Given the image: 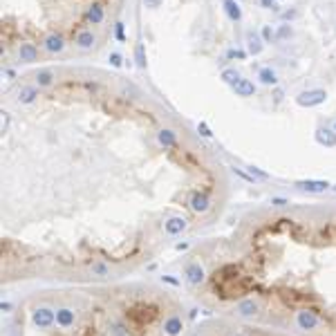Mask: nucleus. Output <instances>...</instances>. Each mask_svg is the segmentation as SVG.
Instances as JSON below:
<instances>
[{
  "label": "nucleus",
  "mask_w": 336,
  "mask_h": 336,
  "mask_svg": "<svg viewBox=\"0 0 336 336\" xmlns=\"http://www.w3.org/2000/svg\"><path fill=\"white\" fill-rule=\"evenodd\" d=\"M186 229H188V222H186V217H182V215H173V217H168V220L164 222V233L171 236V237L182 236Z\"/></svg>",
  "instance_id": "6"
},
{
  "label": "nucleus",
  "mask_w": 336,
  "mask_h": 336,
  "mask_svg": "<svg viewBox=\"0 0 336 336\" xmlns=\"http://www.w3.org/2000/svg\"><path fill=\"white\" fill-rule=\"evenodd\" d=\"M222 9H224L226 18H229L231 22L242 20V7L237 5V0H224V2H222Z\"/></svg>",
  "instance_id": "14"
},
{
  "label": "nucleus",
  "mask_w": 336,
  "mask_h": 336,
  "mask_svg": "<svg viewBox=\"0 0 336 336\" xmlns=\"http://www.w3.org/2000/svg\"><path fill=\"white\" fill-rule=\"evenodd\" d=\"M175 249H177V251H186V249H188V242H177Z\"/></svg>",
  "instance_id": "41"
},
{
  "label": "nucleus",
  "mask_w": 336,
  "mask_h": 336,
  "mask_svg": "<svg viewBox=\"0 0 336 336\" xmlns=\"http://www.w3.org/2000/svg\"><path fill=\"white\" fill-rule=\"evenodd\" d=\"M294 36V29H292V25H278V29H276V40L280 43V40H287V39H292Z\"/></svg>",
  "instance_id": "25"
},
{
  "label": "nucleus",
  "mask_w": 336,
  "mask_h": 336,
  "mask_svg": "<svg viewBox=\"0 0 336 336\" xmlns=\"http://www.w3.org/2000/svg\"><path fill=\"white\" fill-rule=\"evenodd\" d=\"M0 309H2L5 314H9V312H11V303H9V300H2V305H0Z\"/></svg>",
  "instance_id": "40"
},
{
  "label": "nucleus",
  "mask_w": 336,
  "mask_h": 336,
  "mask_svg": "<svg viewBox=\"0 0 336 336\" xmlns=\"http://www.w3.org/2000/svg\"><path fill=\"white\" fill-rule=\"evenodd\" d=\"M5 74H7V77H9V79H14V77H16V72H14V70H5Z\"/></svg>",
  "instance_id": "43"
},
{
  "label": "nucleus",
  "mask_w": 336,
  "mask_h": 336,
  "mask_svg": "<svg viewBox=\"0 0 336 336\" xmlns=\"http://www.w3.org/2000/svg\"><path fill=\"white\" fill-rule=\"evenodd\" d=\"M271 204H276V206H285V204H289L285 198H274L271 199Z\"/></svg>",
  "instance_id": "39"
},
{
  "label": "nucleus",
  "mask_w": 336,
  "mask_h": 336,
  "mask_svg": "<svg viewBox=\"0 0 336 336\" xmlns=\"http://www.w3.org/2000/svg\"><path fill=\"white\" fill-rule=\"evenodd\" d=\"M296 325L303 332H314L320 325V318L312 309H300V312H296Z\"/></svg>",
  "instance_id": "3"
},
{
  "label": "nucleus",
  "mask_w": 336,
  "mask_h": 336,
  "mask_svg": "<svg viewBox=\"0 0 336 336\" xmlns=\"http://www.w3.org/2000/svg\"><path fill=\"white\" fill-rule=\"evenodd\" d=\"M314 139H316V143L325 146V148H334L336 146V130L334 128H316Z\"/></svg>",
  "instance_id": "10"
},
{
  "label": "nucleus",
  "mask_w": 336,
  "mask_h": 336,
  "mask_svg": "<svg viewBox=\"0 0 336 336\" xmlns=\"http://www.w3.org/2000/svg\"><path fill=\"white\" fill-rule=\"evenodd\" d=\"M247 54H249L247 50H240V47H233V50H229V52H226V59H229V61H244V59H247Z\"/></svg>",
  "instance_id": "28"
},
{
  "label": "nucleus",
  "mask_w": 336,
  "mask_h": 336,
  "mask_svg": "<svg viewBox=\"0 0 336 336\" xmlns=\"http://www.w3.org/2000/svg\"><path fill=\"white\" fill-rule=\"evenodd\" d=\"M108 332H110V336H128V327L123 325L121 320H112L108 325Z\"/></svg>",
  "instance_id": "26"
},
{
  "label": "nucleus",
  "mask_w": 336,
  "mask_h": 336,
  "mask_svg": "<svg viewBox=\"0 0 336 336\" xmlns=\"http://www.w3.org/2000/svg\"><path fill=\"white\" fill-rule=\"evenodd\" d=\"M233 92H236V97L249 99V97H254V94H256V83L249 81V79H240V81L233 85Z\"/></svg>",
  "instance_id": "15"
},
{
  "label": "nucleus",
  "mask_w": 336,
  "mask_h": 336,
  "mask_svg": "<svg viewBox=\"0 0 336 336\" xmlns=\"http://www.w3.org/2000/svg\"><path fill=\"white\" fill-rule=\"evenodd\" d=\"M334 191H336V186H334Z\"/></svg>",
  "instance_id": "45"
},
{
  "label": "nucleus",
  "mask_w": 336,
  "mask_h": 336,
  "mask_svg": "<svg viewBox=\"0 0 336 336\" xmlns=\"http://www.w3.org/2000/svg\"><path fill=\"white\" fill-rule=\"evenodd\" d=\"M296 16H298V11H296V9H287V11H282V14H280L282 20H294Z\"/></svg>",
  "instance_id": "35"
},
{
  "label": "nucleus",
  "mask_w": 336,
  "mask_h": 336,
  "mask_svg": "<svg viewBox=\"0 0 336 336\" xmlns=\"http://www.w3.org/2000/svg\"><path fill=\"white\" fill-rule=\"evenodd\" d=\"M274 99H276V103H280V101H282V90H276V92H274Z\"/></svg>",
  "instance_id": "42"
},
{
  "label": "nucleus",
  "mask_w": 336,
  "mask_h": 336,
  "mask_svg": "<svg viewBox=\"0 0 336 336\" xmlns=\"http://www.w3.org/2000/svg\"><path fill=\"white\" fill-rule=\"evenodd\" d=\"M161 2H164V0H143V5L148 7V9H157Z\"/></svg>",
  "instance_id": "37"
},
{
  "label": "nucleus",
  "mask_w": 336,
  "mask_h": 336,
  "mask_svg": "<svg viewBox=\"0 0 336 336\" xmlns=\"http://www.w3.org/2000/svg\"><path fill=\"white\" fill-rule=\"evenodd\" d=\"M90 271H92L94 276H101V278L110 276V267L105 265V262H92V265H90Z\"/></svg>",
  "instance_id": "27"
},
{
  "label": "nucleus",
  "mask_w": 336,
  "mask_h": 336,
  "mask_svg": "<svg viewBox=\"0 0 336 336\" xmlns=\"http://www.w3.org/2000/svg\"><path fill=\"white\" fill-rule=\"evenodd\" d=\"M77 323V312L70 307H61V309H56V325L59 327H72Z\"/></svg>",
  "instance_id": "11"
},
{
  "label": "nucleus",
  "mask_w": 336,
  "mask_h": 336,
  "mask_svg": "<svg viewBox=\"0 0 336 336\" xmlns=\"http://www.w3.org/2000/svg\"><path fill=\"white\" fill-rule=\"evenodd\" d=\"M32 323L39 330H50L56 323V309L52 307H36L32 312Z\"/></svg>",
  "instance_id": "2"
},
{
  "label": "nucleus",
  "mask_w": 336,
  "mask_h": 336,
  "mask_svg": "<svg viewBox=\"0 0 336 336\" xmlns=\"http://www.w3.org/2000/svg\"><path fill=\"white\" fill-rule=\"evenodd\" d=\"M258 81L262 83V85H276V83H278V74H276L274 67H260Z\"/></svg>",
  "instance_id": "21"
},
{
  "label": "nucleus",
  "mask_w": 336,
  "mask_h": 336,
  "mask_svg": "<svg viewBox=\"0 0 336 336\" xmlns=\"http://www.w3.org/2000/svg\"><path fill=\"white\" fill-rule=\"evenodd\" d=\"M220 79L224 83H229V85H236L237 81H240V79H242V74H240V72L236 70V67H224V70H222V74H220Z\"/></svg>",
  "instance_id": "23"
},
{
  "label": "nucleus",
  "mask_w": 336,
  "mask_h": 336,
  "mask_svg": "<svg viewBox=\"0 0 336 336\" xmlns=\"http://www.w3.org/2000/svg\"><path fill=\"white\" fill-rule=\"evenodd\" d=\"M108 63H110L112 67H121L123 65V56L119 54V52H110V56H108Z\"/></svg>",
  "instance_id": "31"
},
{
  "label": "nucleus",
  "mask_w": 336,
  "mask_h": 336,
  "mask_svg": "<svg viewBox=\"0 0 336 336\" xmlns=\"http://www.w3.org/2000/svg\"><path fill=\"white\" fill-rule=\"evenodd\" d=\"M18 59H20L22 63H36L39 61V47L34 43H22L20 47H18Z\"/></svg>",
  "instance_id": "12"
},
{
  "label": "nucleus",
  "mask_w": 336,
  "mask_h": 336,
  "mask_svg": "<svg viewBox=\"0 0 336 336\" xmlns=\"http://www.w3.org/2000/svg\"><path fill=\"white\" fill-rule=\"evenodd\" d=\"M294 186L298 191H305V193H325L332 184L327 179H298Z\"/></svg>",
  "instance_id": "4"
},
{
  "label": "nucleus",
  "mask_w": 336,
  "mask_h": 336,
  "mask_svg": "<svg viewBox=\"0 0 336 336\" xmlns=\"http://www.w3.org/2000/svg\"><path fill=\"white\" fill-rule=\"evenodd\" d=\"M247 173L254 177V179H262V182L269 179V173H265L262 168H258V166H247Z\"/></svg>",
  "instance_id": "29"
},
{
  "label": "nucleus",
  "mask_w": 336,
  "mask_h": 336,
  "mask_svg": "<svg viewBox=\"0 0 336 336\" xmlns=\"http://www.w3.org/2000/svg\"><path fill=\"white\" fill-rule=\"evenodd\" d=\"M262 50H265V40H262V36H260L256 29H249L247 32V52L251 56H258Z\"/></svg>",
  "instance_id": "9"
},
{
  "label": "nucleus",
  "mask_w": 336,
  "mask_h": 336,
  "mask_svg": "<svg viewBox=\"0 0 336 336\" xmlns=\"http://www.w3.org/2000/svg\"><path fill=\"white\" fill-rule=\"evenodd\" d=\"M334 130H336V123H334Z\"/></svg>",
  "instance_id": "44"
},
{
  "label": "nucleus",
  "mask_w": 336,
  "mask_h": 336,
  "mask_svg": "<svg viewBox=\"0 0 336 336\" xmlns=\"http://www.w3.org/2000/svg\"><path fill=\"white\" fill-rule=\"evenodd\" d=\"M52 83H54V72L39 70V74H36V85H39V88H50Z\"/></svg>",
  "instance_id": "24"
},
{
  "label": "nucleus",
  "mask_w": 336,
  "mask_h": 336,
  "mask_svg": "<svg viewBox=\"0 0 336 336\" xmlns=\"http://www.w3.org/2000/svg\"><path fill=\"white\" fill-rule=\"evenodd\" d=\"M63 47H65V40H63V36H59V34H50V36L45 39V50L52 52V54L63 52Z\"/></svg>",
  "instance_id": "20"
},
{
  "label": "nucleus",
  "mask_w": 336,
  "mask_h": 336,
  "mask_svg": "<svg viewBox=\"0 0 336 336\" xmlns=\"http://www.w3.org/2000/svg\"><path fill=\"white\" fill-rule=\"evenodd\" d=\"M74 43L81 47V50H92L94 43H97V36H94L92 29H83V32L77 34V40Z\"/></svg>",
  "instance_id": "18"
},
{
  "label": "nucleus",
  "mask_w": 336,
  "mask_h": 336,
  "mask_svg": "<svg viewBox=\"0 0 336 336\" xmlns=\"http://www.w3.org/2000/svg\"><path fill=\"white\" fill-rule=\"evenodd\" d=\"M258 312H260V303L254 300V298H244V300H240L236 305V314L242 316V318H254V316H258Z\"/></svg>",
  "instance_id": "7"
},
{
  "label": "nucleus",
  "mask_w": 336,
  "mask_h": 336,
  "mask_svg": "<svg viewBox=\"0 0 336 336\" xmlns=\"http://www.w3.org/2000/svg\"><path fill=\"white\" fill-rule=\"evenodd\" d=\"M85 18H88L90 25H101L105 18V11H103V5L101 2H92L88 9V14H85Z\"/></svg>",
  "instance_id": "17"
},
{
  "label": "nucleus",
  "mask_w": 336,
  "mask_h": 336,
  "mask_svg": "<svg viewBox=\"0 0 336 336\" xmlns=\"http://www.w3.org/2000/svg\"><path fill=\"white\" fill-rule=\"evenodd\" d=\"M188 206H191V211L193 213H206V211L211 209V199L206 193H199V191H195L191 198H188Z\"/></svg>",
  "instance_id": "8"
},
{
  "label": "nucleus",
  "mask_w": 336,
  "mask_h": 336,
  "mask_svg": "<svg viewBox=\"0 0 336 336\" xmlns=\"http://www.w3.org/2000/svg\"><path fill=\"white\" fill-rule=\"evenodd\" d=\"M161 282H168V285H179V280L171 278V276H161Z\"/></svg>",
  "instance_id": "38"
},
{
  "label": "nucleus",
  "mask_w": 336,
  "mask_h": 336,
  "mask_svg": "<svg viewBox=\"0 0 336 336\" xmlns=\"http://www.w3.org/2000/svg\"><path fill=\"white\" fill-rule=\"evenodd\" d=\"M36 97H39V85H22V88L18 90V103H22V105L34 103Z\"/></svg>",
  "instance_id": "16"
},
{
  "label": "nucleus",
  "mask_w": 336,
  "mask_h": 336,
  "mask_svg": "<svg viewBox=\"0 0 336 336\" xmlns=\"http://www.w3.org/2000/svg\"><path fill=\"white\" fill-rule=\"evenodd\" d=\"M135 65H137L139 70H146V65H148V59H146V45H143V40H139V43L135 45Z\"/></svg>",
  "instance_id": "22"
},
{
  "label": "nucleus",
  "mask_w": 336,
  "mask_h": 336,
  "mask_svg": "<svg viewBox=\"0 0 336 336\" xmlns=\"http://www.w3.org/2000/svg\"><path fill=\"white\" fill-rule=\"evenodd\" d=\"M115 39L119 40V43L126 40V25H123V22H117L115 25Z\"/></svg>",
  "instance_id": "32"
},
{
  "label": "nucleus",
  "mask_w": 336,
  "mask_h": 336,
  "mask_svg": "<svg viewBox=\"0 0 336 336\" xmlns=\"http://www.w3.org/2000/svg\"><path fill=\"white\" fill-rule=\"evenodd\" d=\"M157 141H159L164 148H173V146H177V133L171 130V128H161L159 133H157Z\"/></svg>",
  "instance_id": "19"
},
{
  "label": "nucleus",
  "mask_w": 336,
  "mask_h": 336,
  "mask_svg": "<svg viewBox=\"0 0 336 336\" xmlns=\"http://www.w3.org/2000/svg\"><path fill=\"white\" fill-rule=\"evenodd\" d=\"M260 5H262V9H271V11H278V9H280L276 0H260Z\"/></svg>",
  "instance_id": "34"
},
{
  "label": "nucleus",
  "mask_w": 336,
  "mask_h": 336,
  "mask_svg": "<svg viewBox=\"0 0 336 336\" xmlns=\"http://www.w3.org/2000/svg\"><path fill=\"white\" fill-rule=\"evenodd\" d=\"M184 276H186V282L193 287H199L204 280H206V271L199 262H188L186 269H184Z\"/></svg>",
  "instance_id": "5"
},
{
  "label": "nucleus",
  "mask_w": 336,
  "mask_h": 336,
  "mask_svg": "<svg viewBox=\"0 0 336 336\" xmlns=\"http://www.w3.org/2000/svg\"><path fill=\"white\" fill-rule=\"evenodd\" d=\"M325 101H327V92L320 88L305 90V92H300L296 97V103L300 105V108H316V105L325 103Z\"/></svg>",
  "instance_id": "1"
},
{
  "label": "nucleus",
  "mask_w": 336,
  "mask_h": 336,
  "mask_svg": "<svg viewBox=\"0 0 336 336\" xmlns=\"http://www.w3.org/2000/svg\"><path fill=\"white\" fill-rule=\"evenodd\" d=\"M161 330H164L166 336H179L184 330V323L179 316H168V318L164 320V325H161Z\"/></svg>",
  "instance_id": "13"
},
{
  "label": "nucleus",
  "mask_w": 336,
  "mask_h": 336,
  "mask_svg": "<svg viewBox=\"0 0 336 336\" xmlns=\"http://www.w3.org/2000/svg\"><path fill=\"white\" fill-rule=\"evenodd\" d=\"M260 36H262L265 43H278V40H276V32L271 29V25H265V27L260 29Z\"/></svg>",
  "instance_id": "30"
},
{
  "label": "nucleus",
  "mask_w": 336,
  "mask_h": 336,
  "mask_svg": "<svg viewBox=\"0 0 336 336\" xmlns=\"http://www.w3.org/2000/svg\"><path fill=\"white\" fill-rule=\"evenodd\" d=\"M9 123H11L9 112H2V133H7V130H9Z\"/></svg>",
  "instance_id": "36"
},
{
  "label": "nucleus",
  "mask_w": 336,
  "mask_h": 336,
  "mask_svg": "<svg viewBox=\"0 0 336 336\" xmlns=\"http://www.w3.org/2000/svg\"><path fill=\"white\" fill-rule=\"evenodd\" d=\"M198 133L202 135V137H206V139H209V137H213V133H211V128L206 126V123H204V121H199V123H198Z\"/></svg>",
  "instance_id": "33"
}]
</instances>
